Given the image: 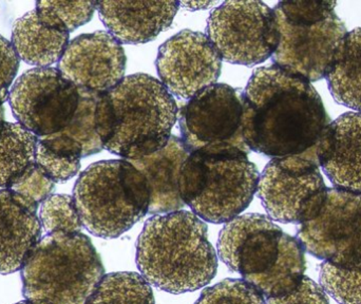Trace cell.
Wrapping results in <instances>:
<instances>
[{
    "label": "cell",
    "mask_w": 361,
    "mask_h": 304,
    "mask_svg": "<svg viewBox=\"0 0 361 304\" xmlns=\"http://www.w3.org/2000/svg\"><path fill=\"white\" fill-rule=\"evenodd\" d=\"M178 114L175 97L160 80L133 74L99 95L95 128L104 150L133 161L167 145Z\"/></svg>",
    "instance_id": "cell-2"
},
{
    "label": "cell",
    "mask_w": 361,
    "mask_h": 304,
    "mask_svg": "<svg viewBox=\"0 0 361 304\" xmlns=\"http://www.w3.org/2000/svg\"><path fill=\"white\" fill-rule=\"evenodd\" d=\"M95 10L94 1H38L35 8L44 25L69 33L90 21Z\"/></svg>",
    "instance_id": "cell-25"
},
{
    "label": "cell",
    "mask_w": 361,
    "mask_h": 304,
    "mask_svg": "<svg viewBox=\"0 0 361 304\" xmlns=\"http://www.w3.org/2000/svg\"><path fill=\"white\" fill-rule=\"evenodd\" d=\"M40 225L42 231L53 233H82L84 229L73 197L69 195H52L40 206Z\"/></svg>",
    "instance_id": "cell-27"
},
{
    "label": "cell",
    "mask_w": 361,
    "mask_h": 304,
    "mask_svg": "<svg viewBox=\"0 0 361 304\" xmlns=\"http://www.w3.org/2000/svg\"><path fill=\"white\" fill-rule=\"evenodd\" d=\"M265 300L267 304H330L322 286L307 276L290 294Z\"/></svg>",
    "instance_id": "cell-32"
},
{
    "label": "cell",
    "mask_w": 361,
    "mask_h": 304,
    "mask_svg": "<svg viewBox=\"0 0 361 304\" xmlns=\"http://www.w3.org/2000/svg\"><path fill=\"white\" fill-rule=\"evenodd\" d=\"M137 265L152 286L183 294L210 284L218 257L207 225L192 212L179 210L147 220L137 239Z\"/></svg>",
    "instance_id": "cell-3"
},
{
    "label": "cell",
    "mask_w": 361,
    "mask_h": 304,
    "mask_svg": "<svg viewBox=\"0 0 361 304\" xmlns=\"http://www.w3.org/2000/svg\"><path fill=\"white\" fill-rule=\"evenodd\" d=\"M69 32L44 25L33 10L15 21L12 44L21 61L37 68H48L61 61L69 44Z\"/></svg>",
    "instance_id": "cell-20"
},
{
    "label": "cell",
    "mask_w": 361,
    "mask_h": 304,
    "mask_svg": "<svg viewBox=\"0 0 361 304\" xmlns=\"http://www.w3.org/2000/svg\"><path fill=\"white\" fill-rule=\"evenodd\" d=\"M6 123V121H4V108L2 106V107H0V137H1L2 133H4Z\"/></svg>",
    "instance_id": "cell-34"
},
{
    "label": "cell",
    "mask_w": 361,
    "mask_h": 304,
    "mask_svg": "<svg viewBox=\"0 0 361 304\" xmlns=\"http://www.w3.org/2000/svg\"><path fill=\"white\" fill-rule=\"evenodd\" d=\"M326 78L337 103L361 112V28L348 32L343 49Z\"/></svg>",
    "instance_id": "cell-21"
},
{
    "label": "cell",
    "mask_w": 361,
    "mask_h": 304,
    "mask_svg": "<svg viewBox=\"0 0 361 304\" xmlns=\"http://www.w3.org/2000/svg\"><path fill=\"white\" fill-rule=\"evenodd\" d=\"M19 59L12 42L0 34V107L8 101L19 69Z\"/></svg>",
    "instance_id": "cell-31"
},
{
    "label": "cell",
    "mask_w": 361,
    "mask_h": 304,
    "mask_svg": "<svg viewBox=\"0 0 361 304\" xmlns=\"http://www.w3.org/2000/svg\"><path fill=\"white\" fill-rule=\"evenodd\" d=\"M73 199L84 229L97 237L114 239L149 212V185L128 159L99 161L80 174Z\"/></svg>",
    "instance_id": "cell-7"
},
{
    "label": "cell",
    "mask_w": 361,
    "mask_h": 304,
    "mask_svg": "<svg viewBox=\"0 0 361 304\" xmlns=\"http://www.w3.org/2000/svg\"><path fill=\"white\" fill-rule=\"evenodd\" d=\"M86 304H156L149 282L133 272L104 276Z\"/></svg>",
    "instance_id": "cell-24"
},
{
    "label": "cell",
    "mask_w": 361,
    "mask_h": 304,
    "mask_svg": "<svg viewBox=\"0 0 361 304\" xmlns=\"http://www.w3.org/2000/svg\"><path fill=\"white\" fill-rule=\"evenodd\" d=\"M243 93L229 85L214 84L180 108V139L189 152L229 145L250 153L243 135Z\"/></svg>",
    "instance_id": "cell-13"
},
{
    "label": "cell",
    "mask_w": 361,
    "mask_h": 304,
    "mask_svg": "<svg viewBox=\"0 0 361 304\" xmlns=\"http://www.w3.org/2000/svg\"><path fill=\"white\" fill-rule=\"evenodd\" d=\"M15 304H33V303H30V301H27V300H23V301H19V303H17Z\"/></svg>",
    "instance_id": "cell-35"
},
{
    "label": "cell",
    "mask_w": 361,
    "mask_h": 304,
    "mask_svg": "<svg viewBox=\"0 0 361 304\" xmlns=\"http://www.w3.org/2000/svg\"><path fill=\"white\" fill-rule=\"evenodd\" d=\"M243 92V135L252 152L273 159L303 154L330 125L313 85L274 63L255 70Z\"/></svg>",
    "instance_id": "cell-1"
},
{
    "label": "cell",
    "mask_w": 361,
    "mask_h": 304,
    "mask_svg": "<svg viewBox=\"0 0 361 304\" xmlns=\"http://www.w3.org/2000/svg\"><path fill=\"white\" fill-rule=\"evenodd\" d=\"M80 105L69 126L61 131L75 140L82 147L84 157L97 154L104 150L95 128V107L99 95L80 89Z\"/></svg>",
    "instance_id": "cell-26"
},
{
    "label": "cell",
    "mask_w": 361,
    "mask_h": 304,
    "mask_svg": "<svg viewBox=\"0 0 361 304\" xmlns=\"http://www.w3.org/2000/svg\"><path fill=\"white\" fill-rule=\"evenodd\" d=\"M329 188L311 152L275 157L260 174L258 195L273 220L302 224L319 214Z\"/></svg>",
    "instance_id": "cell-9"
},
{
    "label": "cell",
    "mask_w": 361,
    "mask_h": 304,
    "mask_svg": "<svg viewBox=\"0 0 361 304\" xmlns=\"http://www.w3.org/2000/svg\"><path fill=\"white\" fill-rule=\"evenodd\" d=\"M38 137L18 123H6L0 137V190L10 189L35 163Z\"/></svg>",
    "instance_id": "cell-22"
},
{
    "label": "cell",
    "mask_w": 361,
    "mask_h": 304,
    "mask_svg": "<svg viewBox=\"0 0 361 304\" xmlns=\"http://www.w3.org/2000/svg\"><path fill=\"white\" fill-rule=\"evenodd\" d=\"M84 157L82 147L63 133L38 138L35 164L54 183H65L76 176Z\"/></svg>",
    "instance_id": "cell-23"
},
{
    "label": "cell",
    "mask_w": 361,
    "mask_h": 304,
    "mask_svg": "<svg viewBox=\"0 0 361 304\" xmlns=\"http://www.w3.org/2000/svg\"><path fill=\"white\" fill-rule=\"evenodd\" d=\"M315 154L335 188L361 193V112H347L330 123Z\"/></svg>",
    "instance_id": "cell-16"
},
{
    "label": "cell",
    "mask_w": 361,
    "mask_h": 304,
    "mask_svg": "<svg viewBox=\"0 0 361 304\" xmlns=\"http://www.w3.org/2000/svg\"><path fill=\"white\" fill-rule=\"evenodd\" d=\"M55 183L35 163L14 183L10 190L33 203L42 204L52 195Z\"/></svg>",
    "instance_id": "cell-30"
},
{
    "label": "cell",
    "mask_w": 361,
    "mask_h": 304,
    "mask_svg": "<svg viewBox=\"0 0 361 304\" xmlns=\"http://www.w3.org/2000/svg\"><path fill=\"white\" fill-rule=\"evenodd\" d=\"M126 53L108 31L82 34L72 39L57 69L78 89L102 95L125 78Z\"/></svg>",
    "instance_id": "cell-15"
},
{
    "label": "cell",
    "mask_w": 361,
    "mask_h": 304,
    "mask_svg": "<svg viewBox=\"0 0 361 304\" xmlns=\"http://www.w3.org/2000/svg\"><path fill=\"white\" fill-rule=\"evenodd\" d=\"M178 1H99L97 10L108 32L121 44H146L171 28Z\"/></svg>",
    "instance_id": "cell-17"
},
{
    "label": "cell",
    "mask_w": 361,
    "mask_h": 304,
    "mask_svg": "<svg viewBox=\"0 0 361 304\" xmlns=\"http://www.w3.org/2000/svg\"><path fill=\"white\" fill-rule=\"evenodd\" d=\"M218 1H182L180 6L188 11H203L214 8L218 6Z\"/></svg>",
    "instance_id": "cell-33"
},
{
    "label": "cell",
    "mask_w": 361,
    "mask_h": 304,
    "mask_svg": "<svg viewBox=\"0 0 361 304\" xmlns=\"http://www.w3.org/2000/svg\"><path fill=\"white\" fill-rule=\"evenodd\" d=\"M156 66L169 92L188 101L216 84L222 57L206 34L183 30L159 48Z\"/></svg>",
    "instance_id": "cell-14"
},
{
    "label": "cell",
    "mask_w": 361,
    "mask_h": 304,
    "mask_svg": "<svg viewBox=\"0 0 361 304\" xmlns=\"http://www.w3.org/2000/svg\"><path fill=\"white\" fill-rule=\"evenodd\" d=\"M38 205L6 189L0 190V275L20 271L42 239Z\"/></svg>",
    "instance_id": "cell-18"
},
{
    "label": "cell",
    "mask_w": 361,
    "mask_h": 304,
    "mask_svg": "<svg viewBox=\"0 0 361 304\" xmlns=\"http://www.w3.org/2000/svg\"><path fill=\"white\" fill-rule=\"evenodd\" d=\"M195 304H267V300L243 279L228 278L204 290Z\"/></svg>",
    "instance_id": "cell-29"
},
{
    "label": "cell",
    "mask_w": 361,
    "mask_h": 304,
    "mask_svg": "<svg viewBox=\"0 0 361 304\" xmlns=\"http://www.w3.org/2000/svg\"><path fill=\"white\" fill-rule=\"evenodd\" d=\"M218 254L265 298L290 294L307 269L300 241L264 214H242L226 223L219 235Z\"/></svg>",
    "instance_id": "cell-4"
},
{
    "label": "cell",
    "mask_w": 361,
    "mask_h": 304,
    "mask_svg": "<svg viewBox=\"0 0 361 304\" xmlns=\"http://www.w3.org/2000/svg\"><path fill=\"white\" fill-rule=\"evenodd\" d=\"M322 288L339 304H361V269H347L322 262L319 267Z\"/></svg>",
    "instance_id": "cell-28"
},
{
    "label": "cell",
    "mask_w": 361,
    "mask_h": 304,
    "mask_svg": "<svg viewBox=\"0 0 361 304\" xmlns=\"http://www.w3.org/2000/svg\"><path fill=\"white\" fill-rule=\"evenodd\" d=\"M80 99V89L59 69L34 68L13 84L8 103L19 125L44 138L69 126Z\"/></svg>",
    "instance_id": "cell-11"
},
{
    "label": "cell",
    "mask_w": 361,
    "mask_h": 304,
    "mask_svg": "<svg viewBox=\"0 0 361 304\" xmlns=\"http://www.w3.org/2000/svg\"><path fill=\"white\" fill-rule=\"evenodd\" d=\"M206 35L222 59L254 67L271 59L279 40L273 8L261 1H225L210 13Z\"/></svg>",
    "instance_id": "cell-10"
},
{
    "label": "cell",
    "mask_w": 361,
    "mask_h": 304,
    "mask_svg": "<svg viewBox=\"0 0 361 304\" xmlns=\"http://www.w3.org/2000/svg\"><path fill=\"white\" fill-rule=\"evenodd\" d=\"M259 178L247 152L235 146H209L191 152L183 163L180 195L202 220L228 223L250 206Z\"/></svg>",
    "instance_id": "cell-5"
},
{
    "label": "cell",
    "mask_w": 361,
    "mask_h": 304,
    "mask_svg": "<svg viewBox=\"0 0 361 304\" xmlns=\"http://www.w3.org/2000/svg\"><path fill=\"white\" fill-rule=\"evenodd\" d=\"M23 294L33 304H86L105 269L90 238L82 233L44 236L20 269Z\"/></svg>",
    "instance_id": "cell-6"
},
{
    "label": "cell",
    "mask_w": 361,
    "mask_h": 304,
    "mask_svg": "<svg viewBox=\"0 0 361 304\" xmlns=\"http://www.w3.org/2000/svg\"><path fill=\"white\" fill-rule=\"evenodd\" d=\"M337 2L280 1L273 8L279 40L274 65L313 83L326 78L348 35Z\"/></svg>",
    "instance_id": "cell-8"
},
{
    "label": "cell",
    "mask_w": 361,
    "mask_h": 304,
    "mask_svg": "<svg viewBox=\"0 0 361 304\" xmlns=\"http://www.w3.org/2000/svg\"><path fill=\"white\" fill-rule=\"evenodd\" d=\"M297 239L324 262L361 269V193L329 188L319 214L299 224Z\"/></svg>",
    "instance_id": "cell-12"
},
{
    "label": "cell",
    "mask_w": 361,
    "mask_h": 304,
    "mask_svg": "<svg viewBox=\"0 0 361 304\" xmlns=\"http://www.w3.org/2000/svg\"><path fill=\"white\" fill-rule=\"evenodd\" d=\"M188 148L177 135H171L160 152L143 159L130 161L147 180L150 190L148 214H166L179 212L185 206L180 195L179 176L183 163L188 157Z\"/></svg>",
    "instance_id": "cell-19"
}]
</instances>
